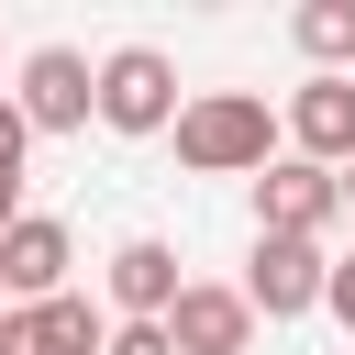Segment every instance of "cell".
Wrapping results in <instances>:
<instances>
[{"label":"cell","mask_w":355,"mask_h":355,"mask_svg":"<svg viewBox=\"0 0 355 355\" xmlns=\"http://www.w3.org/2000/svg\"><path fill=\"white\" fill-rule=\"evenodd\" d=\"M333 222H344V200H333V166H300V155L255 166V233H277V244H322Z\"/></svg>","instance_id":"obj_3"},{"label":"cell","mask_w":355,"mask_h":355,"mask_svg":"<svg viewBox=\"0 0 355 355\" xmlns=\"http://www.w3.org/2000/svg\"><path fill=\"white\" fill-rule=\"evenodd\" d=\"M22 155H33V133H22V111H11V89H0V178H22Z\"/></svg>","instance_id":"obj_14"},{"label":"cell","mask_w":355,"mask_h":355,"mask_svg":"<svg viewBox=\"0 0 355 355\" xmlns=\"http://www.w3.org/2000/svg\"><path fill=\"white\" fill-rule=\"evenodd\" d=\"M333 200H344V211H355V155H344V166H333Z\"/></svg>","instance_id":"obj_16"},{"label":"cell","mask_w":355,"mask_h":355,"mask_svg":"<svg viewBox=\"0 0 355 355\" xmlns=\"http://www.w3.org/2000/svg\"><path fill=\"white\" fill-rule=\"evenodd\" d=\"M255 344V311L233 300V277H189L166 300V355H244Z\"/></svg>","instance_id":"obj_8"},{"label":"cell","mask_w":355,"mask_h":355,"mask_svg":"<svg viewBox=\"0 0 355 355\" xmlns=\"http://www.w3.org/2000/svg\"><path fill=\"white\" fill-rule=\"evenodd\" d=\"M288 44H300L322 78H355V0H311V11H288Z\"/></svg>","instance_id":"obj_11"},{"label":"cell","mask_w":355,"mask_h":355,"mask_svg":"<svg viewBox=\"0 0 355 355\" xmlns=\"http://www.w3.org/2000/svg\"><path fill=\"white\" fill-rule=\"evenodd\" d=\"M0 311H11V300H0Z\"/></svg>","instance_id":"obj_17"},{"label":"cell","mask_w":355,"mask_h":355,"mask_svg":"<svg viewBox=\"0 0 355 355\" xmlns=\"http://www.w3.org/2000/svg\"><path fill=\"white\" fill-rule=\"evenodd\" d=\"M89 122L100 133H166L178 122V55L166 44H111L89 67Z\"/></svg>","instance_id":"obj_2"},{"label":"cell","mask_w":355,"mask_h":355,"mask_svg":"<svg viewBox=\"0 0 355 355\" xmlns=\"http://www.w3.org/2000/svg\"><path fill=\"white\" fill-rule=\"evenodd\" d=\"M166 133H178L189 178H255V166H277V111L255 89H200V100H178Z\"/></svg>","instance_id":"obj_1"},{"label":"cell","mask_w":355,"mask_h":355,"mask_svg":"<svg viewBox=\"0 0 355 355\" xmlns=\"http://www.w3.org/2000/svg\"><path fill=\"white\" fill-rule=\"evenodd\" d=\"M11 111H22V133H89V55L78 44H33Z\"/></svg>","instance_id":"obj_5"},{"label":"cell","mask_w":355,"mask_h":355,"mask_svg":"<svg viewBox=\"0 0 355 355\" xmlns=\"http://www.w3.org/2000/svg\"><path fill=\"white\" fill-rule=\"evenodd\" d=\"M111 322H166V300L189 288L178 277V244H155V233H133V244H111Z\"/></svg>","instance_id":"obj_9"},{"label":"cell","mask_w":355,"mask_h":355,"mask_svg":"<svg viewBox=\"0 0 355 355\" xmlns=\"http://www.w3.org/2000/svg\"><path fill=\"white\" fill-rule=\"evenodd\" d=\"M100 355H166V322H111Z\"/></svg>","instance_id":"obj_12"},{"label":"cell","mask_w":355,"mask_h":355,"mask_svg":"<svg viewBox=\"0 0 355 355\" xmlns=\"http://www.w3.org/2000/svg\"><path fill=\"white\" fill-rule=\"evenodd\" d=\"M322 244H277V233H255V255H244V277H233V300L255 311V322H300V311H322Z\"/></svg>","instance_id":"obj_4"},{"label":"cell","mask_w":355,"mask_h":355,"mask_svg":"<svg viewBox=\"0 0 355 355\" xmlns=\"http://www.w3.org/2000/svg\"><path fill=\"white\" fill-rule=\"evenodd\" d=\"M100 311L78 300V288H55V300H33V311H0V355H100Z\"/></svg>","instance_id":"obj_10"},{"label":"cell","mask_w":355,"mask_h":355,"mask_svg":"<svg viewBox=\"0 0 355 355\" xmlns=\"http://www.w3.org/2000/svg\"><path fill=\"white\" fill-rule=\"evenodd\" d=\"M11 222H22V178H0V233H11Z\"/></svg>","instance_id":"obj_15"},{"label":"cell","mask_w":355,"mask_h":355,"mask_svg":"<svg viewBox=\"0 0 355 355\" xmlns=\"http://www.w3.org/2000/svg\"><path fill=\"white\" fill-rule=\"evenodd\" d=\"M322 311L355 333V255H333V266H322Z\"/></svg>","instance_id":"obj_13"},{"label":"cell","mask_w":355,"mask_h":355,"mask_svg":"<svg viewBox=\"0 0 355 355\" xmlns=\"http://www.w3.org/2000/svg\"><path fill=\"white\" fill-rule=\"evenodd\" d=\"M67 266H78V233H67L55 211H22V222L0 233V300H11V311L55 300V288H67Z\"/></svg>","instance_id":"obj_6"},{"label":"cell","mask_w":355,"mask_h":355,"mask_svg":"<svg viewBox=\"0 0 355 355\" xmlns=\"http://www.w3.org/2000/svg\"><path fill=\"white\" fill-rule=\"evenodd\" d=\"M277 144L300 166H344L355 155V78H300L288 111H277Z\"/></svg>","instance_id":"obj_7"}]
</instances>
